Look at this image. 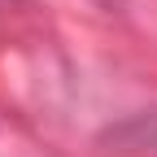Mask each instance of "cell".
Here are the masks:
<instances>
[{"label":"cell","instance_id":"6da1fadb","mask_svg":"<svg viewBox=\"0 0 157 157\" xmlns=\"http://www.w3.org/2000/svg\"><path fill=\"white\" fill-rule=\"evenodd\" d=\"M96 157H157V109L113 127L96 144Z\"/></svg>","mask_w":157,"mask_h":157}]
</instances>
